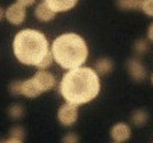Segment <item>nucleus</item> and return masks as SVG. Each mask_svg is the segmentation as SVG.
Segmentation results:
<instances>
[{"instance_id":"nucleus-13","label":"nucleus","mask_w":153,"mask_h":143,"mask_svg":"<svg viewBox=\"0 0 153 143\" xmlns=\"http://www.w3.org/2000/svg\"><path fill=\"white\" fill-rule=\"evenodd\" d=\"M143 0H116L117 8L123 10H139Z\"/></svg>"},{"instance_id":"nucleus-4","label":"nucleus","mask_w":153,"mask_h":143,"mask_svg":"<svg viewBox=\"0 0 153 143\" xmlns=\"http://www.w3.org/2000/svg\"><path fill=\"white\" fill-rule=\"evenodd\" d=\"M10 92L13 96H25L28 98H36L42 95L41 89L38 88L35 79H25V80H14L10 83Z\"/></svg>"},{"instance_id":"nucleus-22","label":"nucleus","mask_w":153,"mask_h":143,"mask_svg":"<svg viewBox=\"0 0 153 143\" xmlns=\"http://www.w3.org/2000/svg\"><path fill=\"white\" fill-rule=\"evenodd\" d=\"M147 39L153 42V23H151V26L148 27V32H147Z\"/></svg>"},{"instance_id":"nucleus-12","label":"nucleus","mask_w":153,"mask_h":143,"mask_svg":"<svg viewBox=\"0 0 153 143\" xmlns=\"http://www.w3.org/2000/svg\"><path fill=\"white\" fill-rule=\"evenodd\" d=\"M93 69L97 72L98 75H106L108 73H111L114 69V61L108 58H102L96 61V64L93 66Z\"/></svg>"},{"instance_id":"nucleus-7","label":"nucleus","mask_w":153,"mask_h":143,"mask_svg":"<svg viewBox=\"0 0 153 143\" xmlns=\"http://www.w3.org/2000/svg\"><path fill=\"white\" fill-rule=\"evenodd\" d=\"M33 79H35V82L37 83L38 88L41 89L42 93L52 89L56 84L55 75L50 72H46V69H38L33 75Z\"/></svg>"},{"instance_id":"nucleus-6","label":"nucleus","mask_w":153,"mask_h":143,"mask_svg":"<svg viewBox=\"0 0 153 143\" xmlns=\"http://www.w3.org/2000/svg\"><path fill=\"white\" fill-rule=\"evenodd\" d=\"M126 69H128L129 75L131 77V79L135 80V82H143V80H146L147 75H148L146 65L142 63V60L137 59V58L129 59L126 61Z\"/></svg>"},{"instance_id":"nucleus-3","label":"nucleus","mask_w":153,"mask_h":143,"mask_svg":"<svg viewBox=\"0 0 153 143\" xmlns=\"http://www.w3.org/2000/svg\"><path fill=\"white\" fill-rule=\"evenodd\" d=\"M13 52L21 64L37 66L50 52L49 41L42 32L33 28H25L14 36Z\"/></svg>"},{"instance_id":"nucleus-15","label":"nucleus","mask_w":153,"mask_h":143,"mask_svg":"<svg viewBox=\"0 0 153 143\" xmlns=\"http://www.w3.org/2000/svg\"><path fill=\"white\" fill-rule=\"evenodd\" d=\"M148 121V112L143 109H138L131 114V123L135 127H144Z\"/></svg>"},{"instance_id":"nucleus-1","label":"nucleus","mask_w":153,"mask_h":143,"mask_svg":"<svg viewBox=\"0 0 153 143\" xmlns=\"http://www.w3.org/2000/svg\"><path fill=\"white\" fill-rule=\"evenodd\" d=\"M101 91L100 75L93 68L78 66L69 69L63 75L59 84V92L66 102L76 106L93 101Z\"/></svg>"},{"instance_id":"nucleus-21","label":"nucleus","mask_w":153,"mask_h":143,"mask_svg":"<svg viewBox=\"0 0 153 143\" xmlns=\"http://www.w3.org/2000/svg\"><path fill=\"white\" fill-rule=\"evenodd\" d=\"M37 1V0H17V3H19V4H22L23 7H31V5H33Z\"/></svg>"},{"instance_id":"nucleus-10","label":"nucleus","mask_w":153,"mask_h":143,"mask_svg":"<svg viewBox=\"0 0 153 143\" xmlns=\"http://www.w3.org/2000/svg\"><path fill=\"white\" fill-rule=\"evenodd\" d=\"M55 13H65L71 10L79 0H44Z\"/></svg>"},{"instance_id":"nucleus-19","label":"nucleus","mask_w":153,"mask_h":143,"mask_svg":"<svg viewBox=\"0 0 153 143\" xmlns=\"http://www.w3.org/2000/svg\"><path fill=\"white\" fill-rule=\"evenodd\" d=\"M52 61H54V59H52V55H51V51L47 54L44 59H42V61L40 64H38L36 68L37 69H47V68H50L51 64H52Z\"/></svg>"},{"instance_id":"nucleus-17","label":"nucleus","mask_w":153,"mask_h":143,"mask_svg":"<svg viewBox=\"0 0 153 143\" xmlns=\"http://www.w3.org/2000/svg\"><path fill=\"white\" fill-rule=\"evenodd\" d=\"M8 114L12 119L17 120V119H21L23 115H25V109H23V106L21 104H16L8 110Z\"/></svg>"},{"instance_id":"nucleus-24","label":"nucleus","mask_w":153,"mask_h":143,"mask_svg":"<svg viewBox=\"0 0 153 143\" xmlns=\"http://www.w3.org/2000/svg\"><path fill=\"white\" fill-rule=\"evenodd\" d=\"M152 84H153V74H152Z\"/></svg>"},{"instance_id":"nucleus-9","label":"nucleus","mask_w":153,"mask_h":143,"mask_svg":"<svg viewBox=\"0 0 153 143\" xmlns=\"http://www.w3.org/2000/svg\"><path fill=\"white\" fill-rule=\"evenodd\" d=\"M110 136L116 143L126 142L131 137V128L126 123H116L110 130Z\"/></svg>"},{"instance_id":"nucleus-16","label":"nucleus","mask_w":153,"mask_h":143,"mask_svg":"<svg viewBox=\"0 0 153 143\" xmlns=\"http://www.w3.org/2000/svg\"><path fill=\"white\" fill-rule=\"evenodd\" d=\"M151 47V41L148 39H139L134 42V52L138 55V56H142V55H146L148 50H149Z\"/></svg>"},{"instance_id":"nucleus-14","label":"nucleus","mask_w":153,"mask_h":143,"mask_svg":"<svg viewBox=\"0 0 153 143\" xmlns=\"http://www.w3.org/2000/svg\"><path fill=\"white\" fill-rule=\"evenodd\" d=\"M25 136H26L25 129L19 125H16V127L12 128L10 132H9V138H7L5 142L21 143V142H23V139H25Z\"/></svg>"},{"instance_id":"nucleus-18","label":"nucleus","mask_w":153,"mask_h":143,"mask_svg":"<svg viewBox=\"0 0 153 143\" xmlns=\"http://www.w3.org/2000/svg\"><path fill=\"white\" fill-rule=\"evenodd\" d=\"M142 12L148 17H153V0H143Z\"/></svg>"},{"instance_id":"nucleus-23","label":"nucleus","mask_w":153,"mask_h":143,"mask_svg":"<svg viewBox=\"0 0 153 143\" xmlns=\"http://www.w3.org/2000/svg\"><path fill=\"white\" fill-rule=\"evenodd\" d=\"M4 14H5V10H4V9L0 7V22H1V19L4 18Z\"/></svg>"},{"instance_id":"nucleus-5","label":"nucleus","mask_w":153,"mask_h":143,"mask_svg":"<svg viewBox=\"0 0 153 143\" xmlns=\"http://www.w3.org/2000/svg\"><path fill=\"white\" fill-rule=\"evenodd\" d=\"M57 120L63 127H71L78 120V106L70 102L61 105L57 111Z\"/></svg>"},{"instance_id":"nucleus-8","label":"nucleus","mask_w":153,"mask_h":143,"mask_svg":"<svg viewBox=\"0 0 153 143\" xmlns=\"http://www.w3.org/2000/svg\"><path fill=\"white\" fill-rule=\"evenodd\" d=\"M26 16H27L26 7H23L19 3H14L10 7H8L5 14H4V17L8 19V22L14 26H21L25 22Z\"/></svg>"},{"instance_id":"nucleus-20","label":"nucleus","mask_w":153,"mask_h":143,"mask_svg":"<svg viewBox=\"0 0 153 143\" xmlns=\"http://www.w3.org/2000/svg\"><path fill=\"white\" fill-rule=\"evenodd\" d=\"M79 141V137L75 134V133H68L66 136L63 137V142L65 143H75Z\"/></svg>"},{"instance_id":"nucleus-2","label":"nucleus","mask_w":153,"mask_h":143,"mask_svg":"<svg viewBox=\"0 0 153 143\" xmlns=\"http://www.w3.org/2000/svg\"><path fill=\"white\" fill-rule=\"evenodd\" d=\"M51 55L55 63L63 69L82 66L88 59V46L78 33H63L52 41Z\"/></svg>"},{"instance_id":"nucleus-11","label":"nucleus","mask_w":153,"mask_h":143,"mask_svg":"<svg viewBox=\"0 0 153 143\" xmlns=\"http://www.w3.org/2000/svg\"><path fill=\"white\" fill-rule=\"evenodd\" d=\"M35 17L41 22H51L52 19H55L56 13L45 1H41L35 8Z\"/></svg>"}]
</instances>
